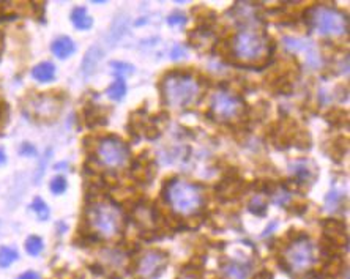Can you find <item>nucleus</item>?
<instances>
[{"mask_svg":"<svg viewBox=\"0 0 350 279\" xmlns=\"http://www.w3.org/2000/svg\"><path fill=\"white\" fill-rule=\"evenodd\" d=\"M169 256L161 249L147 251L136 265V275L139 279H158L164 273Z\"/></svg>","mask_w":350,"mask_h":279,"instance_id":"nucleus-9","label":"nucleus"},{"mask_svg":"<svg viewBox=\"0 0 350 279\" xmlns=\"http://www.w3.org/2000/svg\"><path fill=\"white\" fill-rule=\"evenodd\" d=\"M311 25H314L320 33L330 35V37H339L347 33L349 21L344 13L336 8L330 6H314L308 11Z\"/></svg>","mask_w":350,"mask_h":279,"instance_id":"nucleus-5","label":"nucleus"},{"mask_svg":"<svg viewBox=\"0 0 350 279\" xmlns=\"http://www.w3.org/2000/svg\"><path fill=\"white\" fill-rule=\"evenodd\" d=\"M221 272H223L224 279H248L251 268L250 265H245L240 262H229L223 265Z\"/></svg>","mask_w":350,"mask_h":279,"instance_id":"nucleus-13","label":"nucleus"},{"mask_svg":"<svg viewBox=\"0 0 350 279\" xmlns=\"http://www.w3.org/2000/svg\"><path fill=\"white\" fill-rule=\"evenodd\" d=\"M32 76L38 82H50L55 77V66L50 62L38 63L32 69Z\"/></svg>","mask_w":350,"mask_h":279,"instance_id":"nucleus-16","label":"nucleus"},{"mask_svg":"<svg viewBox=\"0 0 350 279\" xmlns=\"http://www.w3.org/2000/svg\"><path fill=\"white\" fill-rule=\"evenodd\" d=\"M60 101L50 95H37L25 104V111L38 120H52L60 112Z\"/></svg>","mask_w":350,"mask_h":279,"instance_id":"nucleus-10","label":"nucleus"},{"mask_svg":"<svg viewBox=\"0 0 350 279\" xmlns=\"http://www.w3.org/2000/svg\"><path fill=\"white\" fill-rule=\"evenodd\" d=\"M267 202L263 200L260 196H255L251 199V202H250V212L254 213L255 216H263L267 213Z\"/></svg>","mask_w":350,"mask_h":279,"instance_id":"nucleus-23","label":"nucleus"},{"mask_svg":"<svg viewBox=\"0 0 350 279\" xmlns=\"http://www.w3.org/2000/svg\"><path fill=\"white\" fill-rule=\"evenodd\" d=\"M314 248L306 235L295 238L284 251V262L292 272H304L314 264Z\"/></svg>","mask_w":350,"mask_h":279,"instance_id":"nucleus-6","label":"nucleus"},{"mask_svg":"<svg viewBox=\"0 0 350 279\" xmlns=\"http://www.w3.org/2000/svg\"><path fill=\"white\" fill-rule=\"evenodd\" d=\"M18 279H40V275L35 273V272H25Z\"/></svg>","mask_w":350,"mask_h":279,"instance_id":"nucleus-31","label":"nucleus"},{"mask_svg":"<svg viewBox=\"0 0 350 279\" xmlns=\"http://www.w3.org/2000/svg\"><path fill=\"white\" fill-rule=\"evenodd\" d=\"M71 22L74 24V27L79 29V30H89L93 25V19L87 14V10L82 8V6H78V8H74L73 10Z\"/></svg>","mask_w":350,"mask_h":279,"instance_id":"nucleus-18","label":"nucleus"},{"mask_svg":"<svg viewBox=\"0 0 350 279\" xmlns=\"http://www.w3.org/2000/svg\"><path fill=\"white\" fill-rule=\"evenodd\" d=\"M163 95L167 104L174 108H188L200 98V85L188 73H170L163 81Z\"/></svg>","mask_w":350,"mask_h":279,"instance_id":"nucleus-1","label":"nucleus"},{"mask_svg":"<svg viewBox=\"0 0 350 279\" xmlns=\"http://www.w3.org/2000/svg\"><path fill=\"white\" fill-rule=\"evenodd\" d=\"M66 189V180L63 177H55L50 181V191H52L54 194H62L65 193Z\"/></svg>","mask_w":350,"mask_h":279,"instance_id":"nucleus-27","label":"nucleus"},{"mask_svg":"<svg viewBox=\"0 0 350 279\" xmlns=\"http://www.w3.org/2000/svg\"><path fill=\"white\" fill-rule=\"evenodd\" d=\"M178 279H194L193 276H185V278H178Z\"/></svg>","mask_w":350,"mask_h":279,"instance_id":"nucleus-33","label":"nucleus"},{"mask_svg":"<svg viewBox=\"0 0 350 279\" xmlns=\"http://www.w3.org/2000/svg\"><path fill=\"white\" fill-rule=\"evenodd\" d=\"M21 155H25V156L35 155V148H33L30 144H24V145L21 147Z\"/></svg>","mask_w":350,"mask_h":279,"instance_id":"nucleus-30","label":"nucleus"},{"mask_svg":"<svg viewBox=\"0 0 350 279\" xmlns=\"http://www.w3.org/2000/svg\"><path fill=\"white\" fill-rule=\"evenodd\" d=\"M100 58H101V49L98 46H92L82 60V73L85 76H90L93 71H95V66H97Z\"/></svg>","mask_w":350,"mask_h":279,"instance_id":"nucleus-17","label":"nucleus"},{"mask_svg":"<svg viewBox=\"0 0 350 279\" xmlns=\"http://www.w3.org/2000/svg\"><path fill=\"white\" fill-rule=\"evenodd\" d=\"M87 216L92 229L104 238H112L122 230L123 216L112 200H100L92 204Z\"/></svg>","mask_w":350,"mask_h":279,"instance_id":"nucleus-3","label":"nucleus"},{"mask_svg":"<svg viewBox=\"0 0 350 279\" xmlns=\"http://www.w3.org/2000/svg\"><path fill=\"white\" fill-rule=\"evenodd\" d=\"M322 227L325 230V240L328 243H331L333 246L335 245H341L344 240L347 241V233H346V224L343 221L338 220H325L322 221Z\"/></svg>","mask_w":350,"mask_h":279,"instance_id":"nucleus-12","label":"nucleus"},{"mask_svg":"<svg viewBox=\"0 0 350 279\" xmlns=\"http://www.w3.org/2000/svg\"><path fill=\"white\" fill-rule=\"evenodd\" d=\"M210 111L218 120H230L242 115V112L245 111V103L237 95L227 90H221L213 95Z\"/></svg>","mask_w":350,"mask_h":279,"instance_id":"nucleus-8","label":"nucleus"},{"mask_svg":"<svg viewBox=\"0 0 350 279\" xmlns=\"http://www.w3.org/2000/svg\"><path fill=\"white\" fill-rule=\"evenodd\" d=\"M110 66H112L115 71L118 73V74H122V73H125V74H130V73H133L134 71V68L131 66V65H128V63H123V62H112L110 63Z\"/></svg>","mask_w":350,"mask_h":279,"instance_id":"nucleus-28","label":"nucleus"},{"mask_svg":"<svg viewBox=\"0 0 350 279\" xmlns=\"http://www.w3.org/2000/svg\"><path fill=\"white\" fill-rule=\"evenodd\" d=\"M186 22V17L183 16V14H172V16H169L167 17V24H170V25H183Z\"/></svg>","mask_w":350,"mask_h":279,"instance_id":"nucleus-29","label":"nucleus"},{"mask_svg":"<svg viewBox=\"0 0 350 279\" xmlns=\"http://www.w3.org/2000/svg\"><path fill=\"white\" fill-rule=\"evenodd\" d=\"M271 196H273V200H275L278 205H284L286 202H289V199H290V193L286 188H281V189L275 188V191L271 193Z\"/></svg>","mask_w":350,"mask_h":279,"instance_id":"nucleus-26","label":"nucleus"},{"mask_svg":"<svg viewBox=\"0 0 350 279\" xmlns=\"http://www.w3.org/2000/svg\"><path fill=\"white\" fill-rule=\"evenodd\" d=\"M14 260H18V252H16V249L8 248V246L0 248V268L10 267Z\"/></svg>","mask_w":350,"mask_h":279,"instance_id":"nucleus-20","label":"nucleus"},{"mask_svg":"<svg viewBox=\"0 0 350 279\" xmlns=\"http://www.w3.org/2000/svg\"><path fill=\"white\" fill-rule=\"evenodd\" d=\"M97 158L106 167L115 169L128 161V158H130V148L117 136H107L101 139L97 147Z\"/></svg>","mask_w":350,"mask_h":279,"instance_id":"nucleus-7","label":"nucleus"},{"mask_svg":"<svg viewBox=\"0 0 350 279\" xmlns=\"http://www.w3.org/2000/svg\"><path fill=\"white\" fill-rule=\"evenodd\" d=\"M32 210L35 212L37 216L40 218V220H43V221H46L48 218H49V208H48V205H46L45 200L40 199V197H37V199L32 202Z\"/></svg>","mask_w":350,"mask_h":279,"instance_id":"nucleus-24","label":"nucleus"},{"mask_svg":"<svg viewBox=\"0 0 350 279\" xmlns=\"http://www.w3.org/2000/svg\"><path fill=\"white\" fill-rule=\"evenodd\" d=\"M50 51H52V54L58 58H68L71 54H74L76 46H74L71 38L60 37V38L54 40V43L50 45Z\"/></svg>","mask_w":350,"mask_h":279,"instance_id":"nucleus-14","label":"nucleus"},{"mask_svg":"<svg viewBox=\"0 0 350 279\" xmlns=\"http://www.w3.org/2000/svg\"><path fill=\"white\" fill-rule=\"evenodd\" d=\"M166 200L178 215H194L203 204L202 188L185 180H172L164 189Z\"/></svg>","mask_w":350,"mask_h":279,"instance_id":"nucleus-2","label":"nucleus"},{"mask_svg":"<svg viewBox=\"0 0 350 279\" xmlns=\"http://www.w3.org/2000/svg\"><path fill=\"white\" fill-rule=\"evenodd\" d=\"M5 153H3V150H2V148H0V166H2L3 163H5Z\"/></svg>","mask_w":350,"mask_h":279,"instance_id":"nucleus-32","label":"nucleus"},{"mask_svg":"<svg viewBox=\"0 0 350 279\" xmlns=\"http://www.w3.org/2000/svg\"><path fill=\"white\" fill-rule=\"evenodd\" d=\"M327 120L331 121V125H344V121L347 123V112L341 109H333L330 114L327 115Z\"/></svg>","mask_w":350,"mask_h":279,"instance_id":"nucleus-25","label":"nucleus"},{"mask_svg":"<svg viewBox=\"0 0 350 279\" xmlns=\"http://www.w3.org/2000/svg\"><path fill=\"white\" fill-rule=\"evenodd\" d=\"M126 93V82L122 76H117V79L112 82V85L107 87L106 95L112 101H120Z\"/></svg>","mask_w":350,"mask_h":279,"instance_id":"nucleus-19","label":"nucleus"},{"mask_svg":"<svg viewBox=\"0 0 350 279\" xmlns=\"http://www.w3.org/2000/svg\"><path fill=\"white\" fill-rule=\"evenodd\" d=\"M309 163L304 161V160H300V161H295L292 164V173L295 177V181L297 183H306V181H312L315 173L312 172L311 167H308Z\"/></svg>","mask_w":350,"mask_h":279,"instance_id":"nucleus-15","label":"nucleus"},{"mask_svg":"<svg viewBox=\"0 0 350 279\" xmlns=\"http://www.w3.org/2000/svg\"><path fill=\"white\" fill-rule=\"evenodd\" d=\"M347 137H338L336 141L331 142V152H330V156L335 158L336 155H339V160L343 158V156L347 153V148H349V144H347Z\"/></svg>","mask_w":350,"mask_h":279,"instance_id":"nucleus-21","label":"nucleus"},{"mask_svg":"<svg viewBox=\"0 0 350 279\" xmlns=\"http://www.w3.org/2000/svg\"><path fill=\"white\" fill-rule=\"evenodd\" d=\"M245 181L240 177H224L221 183L216 186V193L221 200H234L243 194Z\"/></svg>","mask_w":350,"mask_h":279,"instance_id":"nucleus-11","label":"nucleus"},{"mask_svg":"<svg viewBox=\"0 0 350 279\" xmlns=\"http://www.w3.org/2000/svg\"><path fill=\"white\" fill-rule=\"evenodd\" d=\"M25 251L29 252L30 256H38L40 252L43 251V240L40 237H37V235H30V237L27 238V241H25Z\"/></svg>","mask_w":350,"mask_h":279,"instance_id":"nucleus-22","label":"nucleus"},{"mask_svg":"<svg viewBox=\"0 0 350 279\" xmlns=\"http://www.w3.org/2000/svg\"><path fill=\"white\" fill-rule=\"evenodd\" d=\"M268 48V38L265 33L254 29H243L234 38V56L242 62H255L260 60Z\"/></svg>","mask_w":350,"mask_h":279,"instance_id":"nucleus-4","label":"nucleus"}]
</instances>
